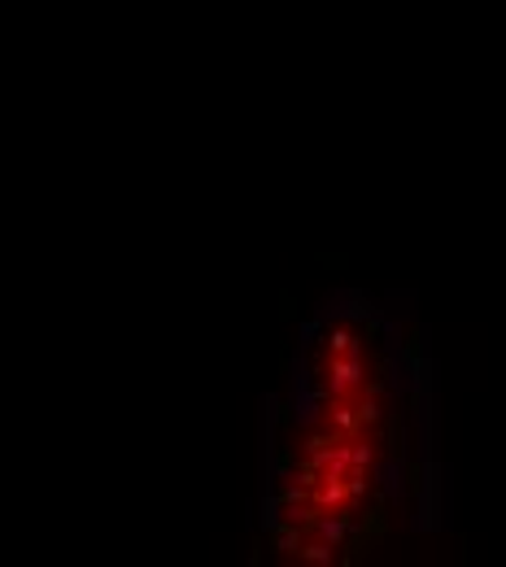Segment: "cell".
<instances>
[{
  "label": "cell",
  "instance_id": "obj_1",
  "mask_svg": "<svg viewBox=\"0 0 506 567\" xmlns=\"http://www.w3.org/2000/svg\"><path fill=\"white\" fill-rule=\"evenodd\" d=\"M420 371L366 301L328 310L301 341L271 436V537L289 559L332 564L375 546L420 485Z\"/></svg>",
  "mask_w": 506,
  "mask_h": 567
}]
</instances>
